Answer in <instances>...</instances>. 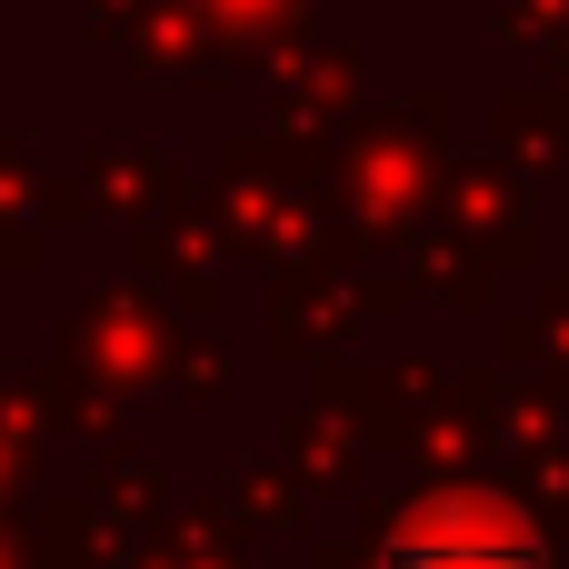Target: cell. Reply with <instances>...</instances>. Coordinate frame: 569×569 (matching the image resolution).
<instances>
[{
	"label": "cell",
	"instance_id": "obj_1",
	"mask_svg": "<svg viewBox=\"0 0 569 569\" xmlns=\"http://www.w3.org/2000/svg\"><path fill=\"white\" fill-rule=\"evenodd\" d=\"M390 569H540V540L490 500H440L390 540Z\"/></svg>",
	"mask_w": 569,
	"mask_h": 569
}]
</instances>
